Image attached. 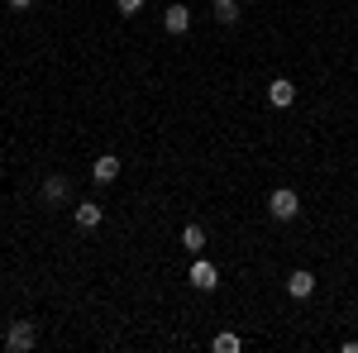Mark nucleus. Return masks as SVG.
<instances>
[{
	"label": "nucleus",
	"instance_id": "nucleus-1",
	"mask_svg": "<svg viewBox=\"0 0 358 353\" xmlns=\"http://www.w3.org/2000/svg\"><path fill=\"white\" fill-rule=\"evenodd\" d=\"M268 215L282 219V224H287V219H296V215H301V196H296L292 187H277L273 196H268Z\"/></svg>",
	"mask_w": 358,
	"mask_h": 353
},
{
	"label": "nucleus",
	"instance_id": "nucleus-2",
	"mask_svg": "<svg viewBox=\"0 0 358 353\" xmlns=\"http://www.w3.org/2000/svg\"><path fill=\"white\" fill-rule=\"evenodd\" d=\"M34 344H38L34 320H10V329H5V349H10V353H29Z\"/></svg>",
	"mask_w": 358,
	"mask_h": 353
},
{
	"label": "nucleus",
	"instance_id": "nucleus-3",
	"mask_svg": "<svg viewBox=\"0 0 358 353\" xmlns=\"http://www.w3.org/2000/svg\"><path fill=\"white\" fill-rule=\"evenodd\" d=\"M192 287H196V291H215V287H220L215 263H210V258H201V253H196V263H192Z\"/></svg>",
	"mask_w": 358,
	"mask_h": 353
},
{
	"label": "nucleus",
	"instance_id": "nucleus-4",
	"mask_svg": "<svg viewBox=\"0 0 358 353\" xmlns=\"http://www.w3.org/2000/svg\"><path fill=\"white\" fill-rule=\"evenodd\" d=\"M287 296H292V301L315 296V272H310V268H296L292 277H287Z\"/></svg>",
	"mask_w": 358,
	"mask_h": 353
},
{
	"label": "nucleus",
	"instance_id": "nucleus-5",
	"mask_svg": "<svg viewBox=\"0 0 358 353\" xmlns=\"http://www.w3.org/2000/svg\"><path fill=\"white\" fill-rule=\"evenodd\" d=\"M43 201H48V206H67V201H72V182H67L62 172H53V177L43 182Z\"/></svg>",
	"mask_w": 358,
	"mask_h": 353
},
{
	"label": "nucleus",
	"instance_id": "nucleus-6",
	"mask_svg": "<svg viewBox=\"0 0 358 353\" xmlns=\"http://www.w3.org/2000/svg\"><path fill=\"white\" fill-rule=\"evenodd\" d=\"M163 29L167 34H187V29H192V10H187V5H167L163 10Z\"/></svg>",
	"mask_w": 358,
	"mask_h": 353
},
{
	"label": "nucleus",
	"instance_id": "nucleus-7",
	"mask_svg": "<svg viewBox=\"0 0 358 353\" xmlns=\"http://www.w3.org/2000/svg\"><path fill=\"white\" fill-rule=\"evenodd\" d=\"M296 101V86L287 82V77H277V82H268V106H277V110H287Z\"/></svg>",
	"mask_w": 358,
	"mask_h": 353
},
{
	"label": "nucleus",
	"instance_id": "nucleus-8",
	"mask_svg": "<svg viewBox=\"0 0 358 353\" xmlns=\"http://www.w3.org/2000/svg\"><path fill=\"white\" fill-rule=\"evenodd\" d=\"M91 177H96L101 187H110L115 177H120V158H115V153H101V158L91 163Z\"/></svg>",
	"mask_w": 358,
	"mask_h": 353
},
{
	"label": "nucleus",
	"instance_id": "nucleus-9",
	"mask_svg": "<svg viewBox=\"0 0 358 353\" xmlns=\"http://www.w3.org/2000/svg\"><path fill=\"white\" fill-rule=\"evenodd\" d=\"M72 215H77V229H96V224L106 219V206H101V201H82Z\"/></svg>",
	"mask_w": 358,
	"mask_h": 353
},
{
	"label": "nucleus",
	"instance_id": "nucleus-10",
	"mask_svg": "<svg viewBox=\"0 0 358 353\" xmlns=\"http://www.w3.org/2000/svg\"><path fill=\"white\" fill-rule=\"evenodd\" d=\"M182 248H187V253H206V229H201V224H187V229H182Z\"/></svg>",
	"mask_w": 358,
	"mask_h": 353
},
{
	"label": "nucleus",
	"instance_id": "nucleus-11",
	"mask_svg": "<svg viewBox=\"0 0 358 353\" xmlns=\"http://www.w3.org/2000/svg\"><path fill=\"white\" fill-rule=\"evenodd\" d=\"M210 15H215L220 24H239V15H244V10H239V0H215V5H210Z\"/></svg>",
	"mask_w": 358,
	"mask_h": 353
},
{
	"label": "nucleus",
	"instance_id": "nucleus-12",
	"mask_svg": "<svg viewBox=\"0 0 358 353\" xmlns=\"http://www.w3.org/2000/svg\"><path fill=\"white\" fill-rule=\"evenodd\" d=\"M210 349H215V353H239V349H244V339H239V334H215Z\"/></svg>",
	"mask_w": 358,
	"mask_h": 353
},
{
	"label": "nucleus",
	"instance_id": "nucleus-13",
	"mask_svg": "<svg viewBox=\"0 0 358 353\" xmlns=\"http://www.w3.org/2000/svg\"><path fill=\"white\" fill-rule=\"evenodd\" d=\"M115 5H120V15H138L143 10V0H115Z\"/></svg>",
	"mask_w": 358,
	"mask_h": 353
},
{
	"label": "nucleus",
	"instance_id": "nucleus-14",
	"mask_svg": "<svg viewBox=\"0 0 358 353\" xmlns=\"http://www.w3.org/2000/svg\"><path fill=\"white\" fill-rule=\"evenodd\" d=\"M5 5H10V10H29L34 0H5Z\"/></svg>",
	"mask_w": 358,
	"mask_h": 353
}]
</instances>
